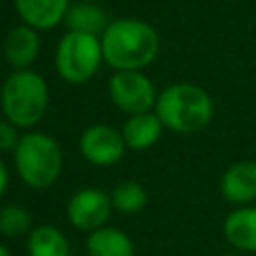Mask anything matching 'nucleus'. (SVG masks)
I'll return each mask as SVG.
<instances>
[{
  "mask_svg": "<svg viewBox=\"0 0 256 256\" xmlns=\"http://www.w3.org/2000/svg\"><path fill=\"white\" fill-rule=\"evenodd\" d=\"M104 62L114 70H144L160 50L156 30L138 18L110 20L100 36Z\"/></svg>",
  "mask_w": 256,
  "mask_h": 256,
  "instance_id": "nucleus-1",
  "label": "nucleus"
},
{
  "mask_svg": "<svg viewBox=\"0 0 256 256\" xmlns=\"http://www.w3.org/2000/svg\"><path fill=\"white\" fill-rule=\"evenodd\" d=\"M154 112L170 132L196 134L212 122L214 102L198 84L176 82L158 94Z\"/></svg>",
  "mask_w": 256,
  "mask_h": 256,
  "instance_id": "nucleus-2",
  "label": "nucleus"
},
{
  "mask_svg": "<svg viewBox=\"0 0 256 256\" xmlns=\"http://www.w3.org/2000/svg\"><path fill=\"white\" fill-rule=\"evenodd\" d=\"M50 90L38 72L14 70L0 88L2 116L16 128H34L46 114Z\"/></svg>",
  "mask_w": 256,
  "mask_h": 256,
  "instance_id": "nucleus-3",
  "label": "nucleus"
},
{
  "mask_svg": "<svg viewBox=\"0 0 256 256\" xmlns=\"http://www.w3.org/2000/svg\"><path fill=\"white\" fill-rule=\"evenodd\" d=\"M14 166L20 180L34 188H50L62 172L64 156L60 144L44 132H24L14 148Z\"/></svg>",
  "mask_w": 256,
  "mask_h": 256,
  "instance_id": "nucleus-4",
  "label": "nucleus"
},
{
  "mask_svg": "<svg viewBox=\"0 0 256 256\" xmlns=\"http://www.w3.org/2000/svg\"><path fill=\"white\" fill-rule=\"evenodd\" d=\"M56 70L68 84H84L100 70L104 56L100 36L66 32L56 46Z\"/></svg>",
  "mask_w": 256,
  "mask_h": 256,
  "instance_id": "nucleus-5",
  "label": "nucleus"
},
{
  "mask_svg": "<svg viewBox=\"0 0 256 256\" xmlns=\"http://www.w3.org/2000/svg\"><path fill=\"white\" fill-rule=\"evenodd\" d=\"M110 100L128 116L152 112L158 92L142 70H116L108 82Z\"/></svg>",
  "mask_w": 256,
  "mask_h": 256,
  "instance_id": "nucleus-6",
  "label": "nucleus"
},
{
  "mask_svg": "<svg viewBox=\"0 0 256 256\" xmlns=\"http://www.w3.org/2000/svg\"><path fill=\"white\" fill-rule=\"evenodd\" d=\"M112 210L114 208L110 202V194H106L100 188H80L72 194V198L66 204L68 222L76 230L88 234L106 226Z\"/></svg>",
  "mask_w": 256,
  "mask_h": 256,
  "instance_id": "nucleus-7",
  "label": "nucleus"
},
{
  "mask_svg": "<svg viewBox=\"0 0 256 256\" xmlns=\"http://www.w3.org/2000/svg\"><path fill=\"white\" fill-rule=\"evenodd\" d=\"M82 158L92 166H114L126 152L122 132L110 124H92L88 126L78 140Z\"/></svg>",
  "mask_w": 256,
  "mask_h": 256,
  "instance_id": "nucleus-8",
  "label": "nucleus"
},
{
  "mask_svg": "<svg viewBox=\"0 0 256 256\" xmlns=\"http://www.w3.org/2000/svg\"><path fill=\"white\" fill-rule=\"evenodd\" d=\"M220 192L230 204L248 206L256 200V162L240 160L226 168L220 180Z\"/></svg>",
  "mask_w": 256,
  "mask_h": 256,
  "instance_id": "nucleus-9",
  "label": "nucleus"
},
{
  "mask_svg": "<svg viewBox=\"0 0 256 256\" xmlns=\"http://www.w3.org/2000/svg\"><path fill=\"white\" fill-rule=\"evenodd\" d=\"M40 34L28 24L12 28L4 40V58L14 70H28L40 54Z\"/></svg>",
  "mask_w": 256,
  "mask_h": 256,
  "instance_id": "nucleus-10",
  "label": "nucleus"
},
{
  "mask_svg": "<svg viewBox=\"0 0 256 256\" xmlns=\"http://www.w3.org/2000/svg\"><path fill=\"white\" fill-rule=\"evenodd\" d=\"M70 2L72 0H14V8L24 24L40 32L64 22Z\"/></svg>",
  "mask_w": 256,
  "mask_h": 256,
  "instance_id": "nucleus-11",
  "label": "nucleus"
},
{
  "mask_svg": "<svg viewBox=\"0 0 256 256\" xmlns=\"http://www.w3.org/2000/svg\"><path fill=\"white\" fill-rule=\"evenodd\" d=\"M224 238L240 252H256V206L232 210L222 224Z\"/></svg>",
  "mask_w": 256,
  "mask_h": 256,
  "instance_id": "nucleus-12",
  "label": "nucleus"
},
{
  "mask_svg": "<svg viewBox=\"0 0 256 256\" xmlns=\"http://www.w3.org/2000/svg\"><path fill=\"white\" fill-rule=\"evenodd\" d=\"M164 124L160 122V118L156 116V112H144V114H134L128 116V120L124 122V126L120 128L124 144L128 150H148L152 148L160 136H162Z\"/></svg>",
  "mask_w": 256,
  "mask_h": 256,
  "instance_id": "nucleus-13",
  "label": "nucleus"
},
{
  "mask_svg": "<svg viewBox=\"0 0 256 256\" xmlns=\"http://www.w3.org/2000/svg\"><path fill=\"white\" fill-rule=\"evenodd\" d=\"M110 24L108 14L96 2H70L64 14L66 32H82L92 36H102L106 26Z\"/></svg>",
  "mask_w": 256,
  "mask_h": 256,
  "instance_id": "nucleus-14",
  "label": "nucleus"
},
{
  "mask_svg": "<svg viewBox=\"0 0 256 256\" xmlns=\"http://www.w3.org/2000/svg\"><path fill=\"white\" fill-rule=\"evenodd\" d=\"M88 256H134V242L130 236L114 226H102L88 234Z\"/></svg>",
  "mask_w": 256,
  "mask_h": 256,
  "instance_id": "nucleus-15",
  "label": "nucleus"
},
{
  "mask_svg": "<svg viewBox=\"0 0 256 256\" xmlns=\"http://www.w3.org/2000/svg\"><path fill=\"white\" fill-rule=\"evenodd\" d=\"M26 250L28 256H70V242L60 228L40 224L28 232Z\"/></svg>",
  "mask_w": 256,
  "mask_h": 256,
  "instance_id": "nucleus-16",
  "label": "nucleus"
},
{
  "mask_svg": "<svg viewBox=\"0 0 256 256\" xmlns=\"http://www.w3.org/2000/svg\"><path fill=\"white\" fill-rule=\"evenodd\" d=\"M110 202H112V208L122 214H136L144 210L148 202V194L140 182L126 180V182H120L110 192Z\"/></svg>",
  "mask_w": 256,
  "mask_h": 256,
  "instance_id": "nucleus-17",
  "label": "nucleus"
},
{
  "mask_svg": "<svg viewBox=\"0 0 256 256\" xmlns=\"http://www.w3.org/2000/svg\"><path fill=\"white\" fill-rule=\"evenodd\" d=\"M32 230V218L26 208L10 204L0 208V234L8 238H20Z\"/></svg>",
  "mask_w": 256,
  "mask_h": 256,
  "instance_id": "nucleus-18",
  "label": "nucleus"
},
{
  "mask_svg": "<svg viewBox=\"0 0 256 256\" xmlns=\"http://www.w3.org/2000/svg\"><path fill=\"white\" fill-rule=\"evenodd\" d=\"M20 140L18 128L10 124L6 118H0V152H14Z\"/></svg>",
  "mask_w": 256,
  "mask_h": 256,
  "instance_id": "nucleus-19",
  "label": "nucleus"
},
{
  "mask_svg": "<svg viewBox=\"0 0 256 256\" xmlns=\"http://www.w3.org/2000/svg\"><path fill=\"white\" fill-rule=\"evenodd\" d=\"M8 184H10V174H8V166H6V162L0 158V196L6 192V188H8Z\"/></svg>",
  "mask_w": 256,
  "mask_h": 256,
  "instance_id": "nucleus-20",
  "label": "nucleus"
},
{
  "mask_svg": "<svg viewBox=\"0 0 256 256\" xmlns=\"http://www.w3.org/2000/svg\"><path fill=\"white\" fill-rule=\"evenodd\" d=\"M0 256H12V254H10V250H8L4 244H0Z\"/></svg>",
  "mask_w": 256,
  "mask_h": 256,
  "instance_id": "nucleus-21",
  "label": "nucleus"
},
{
  "mask_svg": "<svg viewBox=\"0 0 256 256\" xmlns=\"http://www.w3.org/2000/svg\"><path fill=\"white\" fill-rule=\"evenodd\" d=\"M78 2H96V0H78Z\"/></svg>",
  "mask_w": 256,
  "mask_h": 256,
  "instance_id": "nucleus-22",
  "label": "nucleus"
},
{
  "mask_svg": "<svg viewBox=\"0 0 256 256\" xmlns=\"http://www.w3.org/2000/svg\"><path fill=\"white\" fill-rule=\"evenodd\" d=\"M224 256H234V254H224Z\"/></svg>",
  "mask_w": 256,
  "mask_h": 256,
  "instance_id": "nucleus-23",
  "label": "nucleus"
}]
</instances>
